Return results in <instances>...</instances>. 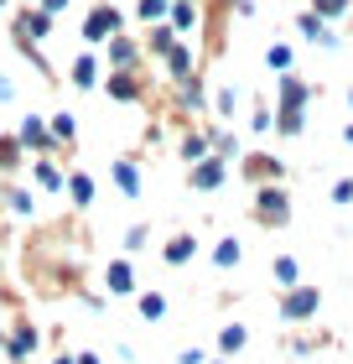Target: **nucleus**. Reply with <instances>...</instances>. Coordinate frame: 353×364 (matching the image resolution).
Returning a JSON list of instances; mask_svg holds the SVG:
<instances>
[{
    "label": "nucleus",
    "instance_id": "21",
    "mask_svg": "<svg viewBox=\"0 0 353 364\" xmlns=\"http://www.w3.org/2000/svg\"><path fill=\"white\" fill-rule=\"evenodd\" d=\"M78 364H99V359H94V354H83V359H78Z\"/></svg>",
    "mask_w": 353,
    "mask_h": 364
},
{
    "label": "nucleus",
    "instance_id": "15",
    "mask_svg": "<svg viewBox=\"0 0 353 364\" xmlns=\"http://www.w3.org/2000/svg\"><path fill=\"white\" fill-rule=\"evenodd\" d=\"M114 63H120V68H130V63H136V47H130V42H114Z\"/></svg>",
    "mask_w": 353,
    "mask_h": 364
},
{
    "label": "nucleus",
    "instance_id": "17",
    "mask_svg": "<svg viewBox=\"0 0 353 364\" xmlns=\"http://www.w3.org/2000/svg\"><path fill=\"white\" fill-rule=\"evenodd\" d=\"M141 307H146V318H161V312H166V302H161V296H146Z\"/></svg>",
    "mask_w": 353,
    "mask_h": 364
},
{
    "label": "nucleus",
    "instance_id": "3",
    "mask_svg": "<svg viewBox=\"0 0 353 364\" xmlns=\"http://www.w3.org/2000/svg\"><path fill=\"white\" fill-rule=\"evenodd\" d=\"M47 31H53V16H47V11H31V16H21V37H26V42L47 37Z\"/></svg>",
    "mask_w": 353,
    "mask_h": 364
},
{
    "label": "nucleus",
    "instance_id": "10",
    "mask_svg": "<svg viewBox=\"0 0 353 364\" xmlns=\"http://www.w3.org/2000/svg\"><path fill=\"white\" fill-rule=\"evenodd\" d=\"M21 141H26V146H47V136H42V125H37V120H26V125H21Z\"/></svg>",
    "mask_w": 353,
    "mask_h": 364
},
{
    "label": "nucleus",
    "instance_id": "1",
    "mask_svg": "<svg viewBox=\"0 0 353 364\" xmlns=\"http://www.w3.org/2000/svg\"><path fill=\"white\" fill-rule=\"evenodd\" d=\"M114 26H120V16H114L109 6H99V11L89 16V21H83V37H89V42H99V37H109Z\"/></svg>",
    "mask_w": 353,
    "mask_h": 364
},
{
    "label": "nucleus",
    "instance_id": "14",
    "mask_svg": "<svg viewBox=\"0 0 353 364\" xmlns=\"http://www.w3.org/2000/svg\"><path fill=\"white\" fill-rule=\"evenodd\" d=\"M234 260H239V245L224 240V245H218V266H234Z\"/></svg>",
    "mask_w": 353,
    "mask_h": 364
},
{
    "label": "nucleus",
    "instance_id": "12",
    "mask_svg": "<svg viewBox=\"0 0 353 364\" xmlns=\"http://www.w3.org/2000/svg\"><path fill=\"white\" fill-rule=\"evenodd\" d=\"M276 276L286 281V287H291V281H296V260H291V255H281V260H276Z\"/></svg>",
    "mask_w": 353,
    "mask_h": 364
},
{
    "label": "nucleus",
    "instance_id": "4",
    "mask_svg": "<svg viewBox=\"0 0 353 364\" xmlns=\"http://www.w3.org/2000/svg\"><path fill=\"white\" fill-rule=\"evenodd\" d=\"M312 307H317V291H291V296L281 302V312H286V318H307Z\"/></svg>",
    "mask_w": 353,
    "mask_h": 364
},
{
    "label": "nucleus",
    "instance_id": "13",
    "mask_svg": "<svg viewBox=\"0 0 353 364\" xmlns=\"http://www.w3.org/2000/svg\"><path fill=\"white\" fill-rule=\"evenodd\" d=\"M109 89H114V99H130V94H136V84H130V73H114V84H109Z\"/></svg>",
    "mask_w": 353,
    "mask_h": 364
},
{
    "label": "nucleus",
    "instance_id": "20",
    "mask_svg": "<svg viewBox=\"0 0 353 364\" xmlns=\"http://www.w3.org/2000/svg\"><path fill=\"white\" fill-rule=\"evenodd\" d=\"M348 0H317V11H343Z\"/></svg>",
    "mask_w": 353,
    "mask_h": 364
},
{
    "label": "nucleus",
    "instance_id": "18",
    "mask_svg": "<svg viewBox=\"0 0 353 364\" xmlns=\"http://www.w3.org/2000/svg\"><path fill=\"white\" fill-rule=\"evenodd\" d=\"M16 161V141H0V167H11Z\"/></svg>",
    "mask_w": 353,
    "mask_h": 364
},
{
    "label": "nucleus",
    "instance_id": "19",
    "mask_svg": "<svg viewBox=\"0 0 353 364\" xmlns=\"http://www.w3.org/2000/svg\"><path fill=\"white\" fill-rule=\"evenodd\" d=\"M166 11V0H141V16H161Z\"/></svg>",
    "mask_w": 353,
    "mask_h": 364
},
{
    "label": "nucleus",
    "instance_id": "6",
    "mask_svg": "<svg viewBox=\"0 0 353 364\" xmlns=\"http://www.w3.org/2000/svg\"><path fill=\"white\" fill-rule=\"evenodd\" d=\"M73 84H78V89H94V84H99V63H94V58H78V63H73Z\"/></svg>",
    "mask_w": 353,
    "mask_h": 364
},
{
    "label": "nucleus",
    "instance_id": "7",
    "mask_svg": "<svg viewBox=\"0 0 353 364\" xmlns=\"http://www.w3.org/2000/svg\"><path fill=\"white\" fill-rule=\"evenodd\" d=\"M192 182H197V188H218V182H224V167H218V161H213V167H197Z\"/></svg>",
    "mask_w": 353,
    "mask_h": 364
},
{
    "label": "nucleus",
    "instance_id": "2",
    "mask_svg": "<svg viewBox=\"0 0 353 364\" xmlns=\"http://www.w3.org/2000/svg\"><path fill=\"white\" fill-rule=\"evenodd\" d=\"M260 219H265V224H281V219H286V193H281V188H265V193H260Z\"/></svg>",
    "mask_w": 353,
    "mask_h": 364
},
{
    "label": "nucleus",
    "instance_id": "5",
    "mask_svg": "<svg viewBox=\"0 0 353 364\" xmlns=\"http://www.w3.org/2000/svg\"><path fill=\"white\" fill-rule=\"evenodd\" d=\"M109 291H136V271H130L125 260H114V266H109Z\"/></svg>",
    "mask_w": 353,
    "mask_h": 364
},
{
    "label": "nucleus",
    "instance_id": "9",
    "mask_svg": "<svg viewBox=\"0 0 353 364\" xmlns=\"http://www.w3.org/2000/svg\"><path fill=\"white\" fill-rule=\"evenodd\" d=\"M114 182H120L125 193H136V188H141V177H136V167H125V161H120V167H114Z\"/></svg>",
    "mask_w": 353,
    "mask_h": 364
},
{
    "label": "nucleus",
    "instance_id": "8",
    "mask_svg": "<svg viewBox=\"0 0 353 364\" xmlns=\"http://www.w3.org/2000/svg\"><path fill=\"white\" fill-rule=\"evenodd\" d=\"M188 255H192V240L188 235H177L172 245H166V260H188Z\"/></svg>",
    "mask_w": 353,
    "mask_h": 364
},
{
    "label": "nucleus",
    "instance_id": "16",
    "mask_svg": "<svg viewBox=\"0 0 353 364\" xmlns=\"http://www.w3.org/2000/svg\"><path fill=\"white\" fill-rule=\"evenodd\" d=\"M73 198H78V203H89V198H94V182H89V177H73Z\"/></svg>",
    "mask_w": 353,
    "mask_h": 364
},
{
    "label": "nucleus",
    "instance_id": "11",
    "mask_svg": "<svg viewBox=\"0 0 353 364\" xmlns=\"http://www.w3.org/2000/svg\"><path fill=\"white\" fill-rule=\"evenodd\" d=\"M276 177V156H255V161H249V177Z\"/></svg>",
    "mask_w": 353,
    "mask_h": 364
}]
</instances>
